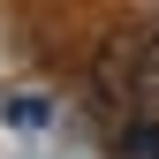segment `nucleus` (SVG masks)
Instances as JSON below:
<instances>
[{"label": "nucleus", "instance_id": "f257e3e1", "mask_svg": "<svg viewBox=\"0 0 159 159\" xmlns=\"http://www.w3.org/2000/svg\"><path fill=\"white\" fill-rule=\"evenodd\" d=\"M136 61H144V23H114L106 46L91 53V98L98 106H136Z\"/></svg>", "mask_w": 159, "mask_h": 159}, {"label": "nucleus", "instance_id": "f03ea898", "mask_svg": "<svg viewBox=\"0 0 159 159\" xmlns=\"http://www.w3.org/2000/svg\"><path fill=\"white\" fill-rule=\"evenodd\" d=\"M136 106L159 114V30H144V61H136Z\"/></svg>", "mask_w": 159, "mask_h": 159}, {"label": "nucleus", "instance_id": "7ed1b4c3", "mask_svg": "<svg viewBox=\"0 0 159 159\" xmlns=\"http://www.w3.org/2000/svg\"><path fill=\"white\" fill-rule=\"evenodd\" d=\"M114 152H121V159H159V114H144V121H129Z\"/></svg>", "mask_w": 159, "mask_h": 159}]
</instances>
